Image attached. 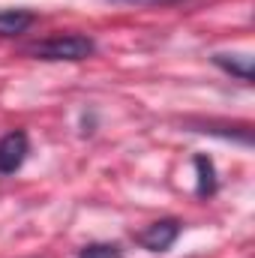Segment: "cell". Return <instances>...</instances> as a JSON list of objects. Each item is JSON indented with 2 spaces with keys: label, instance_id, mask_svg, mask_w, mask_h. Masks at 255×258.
I'll use <instances>...</instances> for the list:
<instances>
[{
  "label": "cell",
  "instance_id": "cell-1",
  "mask_svg": "<svg viewBox=\"0 0 255 258\" xmlns=\"http://www.w3.org/2000/svg\"><path fill=\"white\" fill-rule=\"evenodd\" d=\"M30 54H36L39 60H84L93 54V39L81 36V33H57V36L33 45Z\"/></svg>",
  "mask_w": 255,
  "mask_h": 258
},
{
  "label": "cell",
  "instance_id": "cell-2",
  "mask_svg": "<svg viewBox=\"0 0 255 258\" xmlns=\"http://www.w3.org/2000/svg\"><path fill=\"white\" fill-rule=\"evenodd\" d=\"M180 234V222L177 219H162V222H153L147 225L141 234H138V243L150 252H165Z\"/></svg>",
  "mask_w": 255,
  "mask_h": 258
},
{
  "label": "cell",
  "instance_id": "cell-3",
  "mask_svg": "<svg viewBox=\"0 0 255 258\" xmlns=\"http://www.w3.org/2000/svg\"><path fill=\"white\" fill-rule=\"evenodd\" d=\"M27 159V135L6 132L0 138V174H15Z\"/></svg>",
  "mask_w": 255,
  "mask_h": 258
},
{
  "label": "cell",
  "instance_id": "cell-4",
  "mask_svg": "<svg viewBox=\"0 0 255 258\" xmlns=\"http://www.w3.org/2000/svg\"><path fill=\"white\" fill-rule=\"evenodd\" d=\"M33 24V15L24 9H3L0 12V36H18Z\"/></svg>",
  "mask_w": 255,
  "mask_h": 258
},
{
  "label": "cell",
  "instance_id": "cell-5",
  "mask_svg": "<svg viewBox=\"0 0 255 258\" xmlns=\"http://www.w3.org/2000/svg\"><path fill=\"white\" fill-rule=\"evenodd\" d=\"M213 63L237 75L240 81H252V57H246V54H213Z\"/></svg>",
  "mask_w": 255,
  "mask_h": 258
},
{
  "label": "cell",
  "instance_id": "cell-6",
  "mask_svg": "<svg viewBox=\"0 0 255 258\" xmlns=\"http://www.w3.org/2000/svg\"><path fill=\"white\" fill-rule=\"evenodd\" d=\"M195 168H198V195H210L216 189V171L213 162L207 156H195Z\"/></svg>",
  "mask_w": 255,
  "mask_h": 258
},
{
  "label": "cell",
  "instance_id": "cell-7",
  "mask_svg": "<svg viewBox=\"0 0 255 258\" xmlns=\"http://www.w3.org/2000/svg\"><path fill=\"white\" fill-rule=\"evenodd\" d=\"M78 258H120V246H114V243H93V246H84Z\"/></svg>",
  "mask_w": 255,
  "mask_h": 258
},
{
  "label": "cell",
  "instance_id": "cell-8",
  "mask_svg": "<svg viewBox=\"0 0 255 258\" xmlns=\"http://www.w3.org/2000/svg\"><path fill=\"white\" fill-rule=\"evenodd\" d=\"M114 3H129V6H159V3H174V0H114Z\"/></svg>",
  "mask_w": 255,
  "mask_h": 258
}]
</instances>
